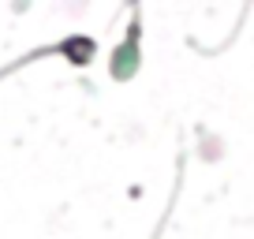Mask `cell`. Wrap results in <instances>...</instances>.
<instances>
[{
  "label": "cell",
  "mask_w": 254,
  "mask_h": 239,
  "mask_svg": "<svg viewBox=\"0 0 254 239\" xmlns=\"http://www.w3.org/2000/svg\"><path fill=\"white\" fill-rule=\"evenodd\" d=\"M135 38H138V26H131V34H127V41L120 49H112V60H109V71L112 79H131L138 67V49H135Z\"/></svg>",
  "instance_id": "cell-1"
}]
</instances>
